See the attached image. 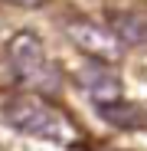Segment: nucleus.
Here are the masks:
<instances>
[{
	"instance_id": "39448f33",
	"label": "nucleus",
	"mask_w": 147,
	"mask_h": 151,
	"mask_svg": "<svg viewBox=\"0 0 147 151\" xmlns=\"http://www.w3.org/2000/svg\"><path fill=\"white\" fill-rule=\"evenodd\" d=\"M108 30L124 49H147V17L134 10H114L108 17Z\"/></svg>"
},
{
	"instance_id": "f03ea898",
	"label": "nucleus",
	"mask_w": 147,
	"mask_h": 151,
	"mask_svg": "<svg viewBox=\"0 0 147 151\" xmlns=\"http://www.w3.org/2000/svg\"><path fill=\"white\" fill-rule=\"evenodd\" d=\"M4 118L16 132L43 138V141H56V145H72L75 141V128L43 95H13V99H7L4 102Z\"/></svg>"
},
{
	"instance_id": "7ed1b4c3",
	"label": "nucleus",
	"mask_w": 147,
	"mask_h": 151,
	"mask_svg": "<svg viewBox=\"0 0 147 151\" xmlns=\"http://www.w3.org/2000/svg\"><path fill=\"white\" fill-rule=\"evenodd\" d=\"M65 36L75 43L82 53L95 56L98 63H118L121 53H124V46H121L114 40V33L108 27H102V23H92V20H65Z\"/></svg>"
},
{
	"instance_id": "0eeeda50",
	"label": "nucleus",
	"mask_w": 147,
	"mask_h": 151,
	"mask_svg": "<svg viewBox=\"0 0 147 151\" xmlns=\"http://www.w3.org/2000/svg\"><path fill=\"white\" fill-rule=\"evenodd\" d=\"M4 4H13V7H43L46 0H4Z\"/></svg>"
},
{
	"instance_id": "423d86ee",
	"label": "nucleus",
	"mask_w": 147,
	"mask_h": 151,
	"mask_svg": "<svg viewBox=\"0 0 147 151\" xmlns=\"http://www.w3.org/2000/svg\"><path fill=\"white\" fill-rule=\"evenodd\" d=\"M95 109H98V115H102L108 125H114V128L134 132V128H144V125H147L144 109H137L131 102H121V99H114V102H98Z\"/></svg>"
},
{
	"instance_id": "20e7f679",
	"label": "nucleus",
	"mask_w": 147,
	"mask_h": 151,
	"mask_svg": "<svg viewBox=\"0 0 147 151\" xmlns=\"http://www.w3.org/2000/svg\"><path fill=\"white\" fill-rule=\"evenodd\" d=\"M79 86L88 92L95 105L121 99V79L114 76V69H108V63H92V66L79 69Z\"/></svg>"
},
{
	"instance_id": "f257e3e1",
	"label": "nucleus",
	"mask_w": 147,
	"mask_h": 151,
	"mask_svg": "<svg viewBox=\"0 0 147 151\" xmlns=\"http://www.w3.org/2000/svg\"><path fill=\"white\" fill-rule=\"evenodd\" d=\"M7 56H10V69L16 82L33 89L36 95H56L62 89V72L46 56V46L33 30H20L7 43Z\"/></svg>"
}]
</instances>
